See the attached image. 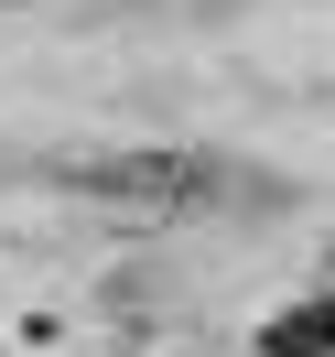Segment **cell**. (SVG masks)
Wrapping results in <instances>:
<instances>
[{"instance_id":"6da1fadb","label":"cell","mask_w":335,"mask_h":357,"mask_svg":"<svg viewBox=\"0 0 335 357\" xmlns=\"http://www.w3.org/2000/svg\"><path fill=\"white\" fill-rule=\"evenodd\" d=\"M260 357H335V292L270 314V325H260Z\"/></svg>"}]
</instances>
